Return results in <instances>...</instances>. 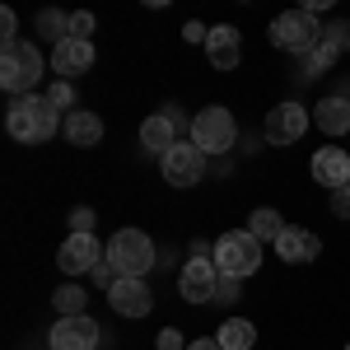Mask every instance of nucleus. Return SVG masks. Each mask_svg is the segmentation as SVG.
<instances>
[{
	"label": "nucleus",
	"instance_id": "f257e3e1",
	"mask_svg": "<svg viewBox=\"0 0 350 350\" xmlns=\"http://www.w3.org/2000/svg\"><path fill=\"white\" fill-rule=\"evenodd\" d=\"M66 122H61V108H56L47 94H24V98H14L10 112H5V131L14 135V140H24V145H38V140H52Z\"/></svg>",
	"mask_w": 350,
	"mask_h": 350
},
{
	"label": "nucleus",
	"instance_id": "f03ea898",
	"mask_svg": "<svg viewBox=\"0 0 350 350\" xmlns=\"http://www.w3.org/2000/svg\"><path fill=\"white\" fill-rule=\"evenodd\" d=\"M42 80V52L33 47V42H10L5 52H0V89L5 94H14V98H24L33 94V84Z\"/></svg>",
	"mask_w": 350,
	"mask_h": 350
},
{
	"label": "nucleus",
	"instance_id": "7ed1b4c3",
	"mask_svg": "<svg viewBox=\"0 0 350 350\" xmlns=\"http://www.w3.org/2000/svg\"><path fill=\"white\" fill-rule=\"evenodd\" d=\"M108 262L117 267V275H135L145 280V271L159 267V252H154V239L140 234V229H117L108 243Z\"/></svg>",
	"mask_w": 350,
	"mask_h": 350
},
{
	"label": "nucleus",
	"instance_id": "20e7f679",
	"mask_svg": "<svg viewBox=\"0 0 350 350\" xmlns=\"http://www.w3.org/2000/svg\"><path fill=\"white\" fill-rule=\"evenodd\" d=\"M187 131H191V145H196L201 154H224V150L239 145V122H234V112H229V108L196 112Z\"/></svg>",
	"mask_w": 350,
	"mask_h": 350
},
{
	"label": "nucleus",
	"instance_id": "39448f33",
	"mask_svg": "<svg viewBox=\"0 0 350 350\" xmlns=\"http://www.w3.org/2000/svg\"><path fill=\"white\" fill-rule=\"evenodd\" d=\"M215 267H219V275H234V280H247L252 271L262 267V243L252 239L247 229H234V234H219V239H215Z\"/></svg>",
	"mask_w": 350,
	"mask_h": 350
},
{
	"label": "nucleus",
	"instance_id": "423d86ee",
	"mask_svg": "<svg viewBox=\"0 0 350 350\" xmlns=\"http://www.w3.org/2000/svg\"><path fill=\"white\" fill-rule=\"evenodd\" d=\"M271 42H275L280 52H290V56H304V52H313V47L323 42V28H318V19H313L308 10H285V14L271 24Z\"/></svg>",
	"mask_w": 350,
	"mask_h": 350
},
{
	"label": "nucleus",
	"instance_id": "0eeeda50",
	"mask_svg": "<svg viewBox=\"0 0 350 350\" xmlns=\"http://www.w3.org/2000/svg\"><path fill=\"white\" fill-rule=\"evenodd\" d=\"M159 168H163V183H168V187H196V183L206 178V154H201L191 140H178L159 159Z\"/></svg>",
	"mask_w": 350,
	"mask_h": 350
},
{
	"label": "nucleus",
	"instance_id": "6e6552de",
	"mask_svg": "<svg viewBox=\"0 0 350 350\" xmlns=\"http://www.w3.org/2000/svg\"><path fill=\"white\" fill-rule=\"evenodd\" d=\"M98 336H103V327L89 313H80V318H61L47 332V346L52 350H98Z\"/></svg>",
	"mask_w": 350,
	"mask_h": 350
},
{
	"label": "nucleus",
	"instance_id": "1a4fd4ad",
	"mask_svg": "<svg viewBox=\"0 0 350 350\" xmlns=\"http://www.w3.org/2000/svg\"><path fill=\"white\" fill-rule=\"evenodd\" d=\"M219 290V267L215 262H183V271H178V295L187 299V304H211Z\"/></svg>",
	"mask_w": 350,
	"mask_h": 350
},
{
	"label": "nucleus",
	"instance_id": "9d476101",
	"mask_svg": "<svg viewBox=\"0 0 350 350\" xmlns=\"http://www.w3.org/2000/svg\"><path fill=\"white\" fill-rule=\"evenodd\" d=\"M103 262V247L94 234H70V239L56 247V267L66 271V275H80V271H94Z\"/></svg>",
	"mask_w": 350,
	"mask_h": 350
},
{
	"label": "nucleus",
	"instance_id": "9b49d317",
	"mask_svg": "<svg viewBox=\"0 0 350 350\" xmlns=\"http://www.w3.org/2000/svg\"><path fill=\"white\" fill-rule=\"evenodd\" d=\"M108 304H112V313H122V318H145V313L154 308V295H150V285H145V280L122 275V280L108 290Z\"/></svg>",
	"mask_w": 350,
	"mask_h": 350
},
{
	"label": "nucleus",
	"instance_id": "f8f14e48",
	"mask_svg": "<svg viewBox=\"0 0 350 350\" xmlns=\"http://www.w3.org/2000/svg\"><path fill=\"white\" fill-rule=\"evenodd\" d=\"M304 131H308V112L299 108V103H275L267 112V140L271 145H295Z\"/></svg>",
	"mask_w": 350,
	"mask_h": 350
},
{
	"label": "nucleus",
	"instance_id": "ddd939ff",
	"mask_svg": "<svg viewBox=\"0 0 350 350\" xmlns=\"http://www.w3.org/2000/svg\"><path fill=\"white\" fill-rule=\"evenodd\" d=\"M206 56H211V66H215V70H239V61H243V33L234 24H215V28H211V38H206Z\"/></svg>",
	"mask_w": 350,
	"mask_h": 350
},
{
	"label": "nucleus",
	"instance_id": "4468645a",
	"mask_svg": "<svg viewBox=\"0 0 350 350\" xmlns=\"http://www.w3.org/2000/svg\"><path fill=\"white\" fill-rule=\"evenodd\" d=\"M308 168H313V178H318V187H346L350 183V154L346 150H336V145H323V150H318V154H313V163H308Z\"/></svg>",
	"mask_w": 350,
	"mask_h": 350
},
{
	"label": "nucleus",
	"instance_id": "2eb2a0df",
	"mask_svg": "<svg viewBox=\"0 0 350 350\" xmlns=\"http://www.w3.org/2000/svg\"><path fill=\"white\" fill-rule=\"evenodd\" d=\"M178 140H183L178 122H173V117H163V112H154V117H145V122H140V150H145V154H159V159H163Z\"/></svg>",
	"mask_w": 350,
	"mask_h": 350
},
{
	"label": "nucleus",
	"instance_id": "dca6fc26",
	"mask_svg": "<svg viewBox=\"0 0 350 350\" xmlns=\"http://www.w3.org/2000/svg\"><path fill=\"white\" fill-rule=\"evenodd\" d=\"M94 66V42H80V38H66V42H56L52 47V70L61 80H70V75H84Z\"/></svg>",
	"mask_w": 350,
	"mask_h": 350
},
{
	"label": "nucleus",
	"instance_id": "f3484780",
	"mask_svg": "<svg viewBox=\"0 0 350 350\" xmlns=\"http://www.w3.org/2000/svg\"><path fill=\"white\" fill-rule=\"evenodd\" d=\"M275 252H280V262H290V267H308V262H318L323 243H318V234H308V229H285V234L275 239Z\"/></svg>",
	"mask_w": 350,
	"mask_h": 350
},
{
	"label": "nucleus",
	"instance_id": "a211bd4d",
	"mask_svg": "<svg viewBox=\"0 0 350 350\" xmlns=\"http://www.w3.org/2000/svg\"><path fill=\"white\" fill-rule=\"evenodd\" d=\"M66 140L70 145H98L103 140V117L98 112H66Z\"/></svg>",
	"mask_w": 350,
	"mask_h": 350
},
{
	"label": "nucleus",
	"instance_id": "6ab92c4d",
	"mask_svg": "<svg viewBox=\"0 0 350 350\" xmlns=\"http://www.w3.org/2000/svg\"><path fill=\"white\" fill-rule=\"evenodd\" d=\"M313 122H318L327 135H346L350 131V98H336V94L323 98V103L313 108Z\"/></svg>",
	"mask_w": 350,
	"mask_h": 350
},
{
	"label": "nucleus",
	"instance_id": "aec40b11",
	"mask_svg": "<svg viewBox=\"0 0 350 350\" xmlns=\"http://www.w3.org/2000/svg\"><path fill=\"white\" fill-rule=\"evenodd\" d=\"M285 229H290V224L280 219V211H271V206H257V211H252V219H247V234H252L257 243H275Z\"/></svg>",
	"mask_w": 350,
	"mask_h": 350
},
{
	"label": "nucleus",
	"instance_id": "412c9836",
	"mask_svg": "<svg viewBox=\"0 0 350 350\" xmlns=\"http://www.w3.org/2000/svg\"><path fill=\"white\" fill-rule=\"evenodd\" d=\"M219 350H252V341H257V327L247 323V318H229V323L215 332Z\"/></svg>",
	"mask_w": 350,
	"mask_h": 350
},
{
	"label": "nucleus",
	"instance_id": "4be33fe9",
	"mask_svg": "<svg viewBox=\"0 0 350 350\" xmlns=\"http://www.w3.org/2000/svg\"><path fill=\"white\" fill-rule=\"evenodd\" d=\"M52 304H56V313H61V318H80L84 304H89V295H84L80 285H61V290L52 295Z\"/></svg>",
	"mask_w": 350,
	"mask_h": 350
},
{
	"label": "nucleus",
	"instance_id": "5701e85b",
	"mask_svg": "<svg viewBox=\"0 0 350 350\" xmlns=\"http://www.w3.org/2000/svg\"><path fill=\"white\" fill-rule=\"evenodd\" d=\"M38 33H42V38H52V42H66V38H70V14L42 10V14H38Z\"/></svg>",
	"mask_w": 350,
	"mask_h": 350
},
{
	"label": "nucleus",
	"instance_id": "b1692460",
	"mask_svg": "<svg viewBox=\"0 0 350 350\" xmlns=\"http://www.w3.org/2000/svg\"><path fill=\"white\" fill-rule=\"evenodd\" d=\"M332 66H336V61H332L323 47H313V52L299 56V80H318V75H327V70H332Z\"/></svg>",
	"mask_w": 350,
	"mask_h": 350
},
{
	"label": "nucleus",
	"instance_id": "393cba45",
	"mask_svg": "<svg viewBox=\"0 0 350 350\" xmlns=\"http://www.w3.org/2000/svg\"><path fill=\"white\" fill-rule=\"evenodd\" d=\"M318 47H323L332 61H336L341 52H350V24H327V28H323V42H318Z\"/></svg>",
	"mask_w": 350,
	"mask_h": 350
},
{
	"label": "nucleus",
	"instance_id": "a878e982",
	"mask_svg": "<svg viewBox=\"0 0 350 350\" xmlns=\"http://www.w3.org/2000/svg\"><path fill=\"white\" fill-rule=\"evenodd\" d=\"M47 98H52V103H56L61 112H66V108H75V84H70V80H56L52 89H47Z\"/></svg>",
	"mask_w": 350,
	"mask_h": 350
},
{
	"label": "nucleus",
	"instance_id": "bb28decb",
	"mask_svg": "<svg viewBox=\"0 0 350 350\" xmlns=\"http://www.w3.org/2000/svg\"><path fill=\"white\" fill-rule=\"evenodd\" d=\"M70 38H80V42H89L94 38V14H70Z\"/></svg>",
	"mask_w": 350,
	"mask_h": 350
},
{
	"label": "nucleus",
	"instance_id": "cd10ccee",
	"mask_svg": "<svg viewBox=\"0 0 350 350\" xmlns=\"http://www.w3.org/2000/svg\"><path fill=\"white\" fill-rule=\"evenodd\" d=\"M70 234H94V211H89V206H75V215H70Z\"/></svg>",
	"mask_w": 350,
	"mask_h": 350
},
{
	"label": "nucleus",
	"instance_id": "c85d7f7f",
	"mask_svg": "<svg viewBox=\"0 0 350 350\" xmlns=\"http://www.w3.org/2000/svg\"><path fill=\"white\" fill-rule=\"evenodd\" d=\"M89 275H94V285H103V290H112V285H117V280H122V275H117V267H112V262H98V267L89 271Z\"/></svg>",
	"mask_w": 350,
	"mask_h": 350
},
{
	"label": "nucleus",
	"instance_id": "c756f323",
	"mask_svg": "<svg viewBox=\"0 0 350 350\" xmlns=\"http://www.w3.org/2000/svg\"><path fill=\"white\" fill-rule=\"evenodd\" d=\"M187 346H191V341L178 332V327H163V332H159V350H187Z\"/></svg>",
	"mask_w": 350,
	"mask_h": 350
},
{
	"label": "nucleus",
	"instance_id": "7c9ffc66",
	"mask_svg": "<svg viewBox=\"0 0 350 350\" xmlns=\"http://www.w3.org/2000/svg\"><path fill=\"white\" fill-rule=\"evenodd\" d=\"M332 215H336V219H350V183L332 191Z\"/></svg>",
	"mask_w": 350,
	"mask_h": 350
},
{
	"label": "nucleus",
	"instance_id": "2f4dec72",
	"mask_svg": "<svg viewBox=\"0 0 350 350\" xmlns=\"http://www.w3.org/2000/svg\"><path fill=\"white\" fill-rule=\"evenodd\" d=\"M239 285H243V280H234V275H219V290H215V304H234V299H239Z\"/></svg>",
	"mask_w": 350,
	"mask_h": 350
},
{
	"label": "nucleus",
	"instance_id": "473e14b6",
	"mask_svg": "<svg viewBox=\"0 0 350 350\" xmlns=\"http://www.w3.org/2000/svg\"><path fill=\"white\" fill-rule=\"evenodd\" d=\"M0 33H5V47L19 42V19H14V10H0Z\"/></svg>",
	"mask_w": 350,
	"mask_h": 350
},
{
	"label": "nucleus",
	"instance_id": "72a5a7b5",
	"mask_svg": "<svg viewBox=\"0 0 350 350\" xmlns=\"http://www.w3.org/2000/svg\"><path fill=\"white\" fill-rule=\"evenodd\" d=\"M183 38H187V42H206V38H211V28H206V24H196V19H191V24L183 28Z\"/></svg>",
	"mask_w": 350,
	"mask_h": 350
},
{
	"label": "nucleus",
	"instance_id": "f704fd0d",
	"mask_svg": "<svg viewBox=\"0 0 350 350\" xmlns=\"http://www.w3.org/2000/svg\"><path fill=\"white\" fill-rule=\"evenodd\" d=\"M187 350H219V341H215V336H196Z\"/></svg>",
	"mask_w": 350,
	"mask_h": 350
},
{
	"label": "nucleus",
	"instance_id": "c9c22d12",
	"mask_svg": "<svg viewBox=\"0 0 350 350\" xmlns=\"http://www.w3.org/2000/svg\"><path fill=\"white\" fill-rule=\"evenodd\" d=\"M346 24H350V19H346Z\"/></svg>",
	"mask_w": 350,
	"mask_h": 350
},
{
	"label": "nucleus",
	"instance_id": "e433bc0d",
	"mask_svg": "<svg viewBox=\"0 0 350 350\" xmlns=\"http://www.w3.org/2000/svg\"><path fill=\"white\" fill-rule=\"evenodd\" d=\"M346 350H350V346H346Z\"/></svg>",
	"mask_w": 350,
	"mask_h": 350
}]
</instances>
